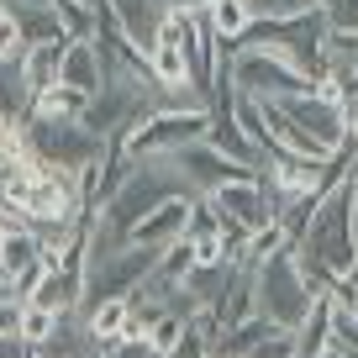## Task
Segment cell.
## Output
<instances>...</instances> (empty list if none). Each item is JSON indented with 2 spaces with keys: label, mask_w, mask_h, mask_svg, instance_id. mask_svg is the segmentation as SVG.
<instances>
[{
  "label": "cell",
  "mask_w": 358,
  "mask_h": 358,
  "mask_svg": "<svg viewBox=\"0 0 358 358\" xmlns=\"http://www.w3.org/2000/svg\"><path fill=\"white\" fill-rule=\"evenodd\" d=\"M353 185H358L353 174H348L343 185H332V190L322 195V206H316V216L306 222V232L290 243L295 264H301L306 285H311L316 295H327L337 285V274H348V268L358 264V243H353Z\"/></svg>",
  "instance_id": "obj_1"
},
{
  "label": "cell",
  "mask_w": 358,
  "mask_h": 358,
  "mask_svg": "<svg viewBox=\"0 0 358 358\" xmlns=\"http://www.w3.org/2000/svg\"><path fill=\"white\" fill-rule=\"evenodd\" d=\"M164 201H195V195L185 190V179L174 174V164H169V158H137L132 174L122 179V190L101 206L95 227H106V232H116V237H127V243H132V227L143 222V216H153Z\"/></svg>",
  "instance_id": "obj_2"
},
{
  "label": "cell",
  "mask_w": 358,
  "mask_h": 358,
  "mask_svg": "<svg viewBox=\"0 0 358 358\" xmlns=\"http://www.w3.org/2000/svg\"><path fill=\"white\" fill-rule=\"evenodd\" d=\"M253 301H258V316H268V322L285 327V332H295V327L306 322L316 290L306 285V274H301L290 248H280L274 258H264V264L253 268Z\"/></svg>",
  "instance_id": "obj_3"
},
{
  "label": "cell",
  "mask_w": 358,
  "mask_h": 358,
  "mask_svg": "<svg viewBox=\"0 0 358 358\" xmlns=\"http://www.w3.org/2000/svg\"><path fill=\"white\" fill-rule=\"evenodd\" d=\"M27 153L37 169L79 179L90 164L106 158V137H95L85 122H27Z\"/></svg>",
  "instance_id": "obj_4"
},
{
  "label": "cell",
  "mask_w": 358,
  "mask_h": 358,
  "mask_svg": "<svg viewBox=\"0 0 358 358\" xmlns=\"http://www.w3.org/2000/svg\"><path fill=\"white\" fill-rule=\"evenodd\" d=\"M227 74H232V90L248 95V101H285V95L311 90V79L295 74V69L285 64L280 53H268V48H237V53H227Z\"/></svg>",
  "instance_id": "obj_5"
},
{
  "label": "cell",
  "mask_w": 358,
  "mask_h": 358,
  "mask_svg": "<svg viewBox=\"0 0 358 358\" xmlns=\"http://www.w3.org/2000/svg\"><path fill=\"white\" fill-rule=\"evenodd\" d=\"M206 201L216 206V216H227L232 227H243L248 237L264 232V227H274V211H280V195H274V185H268L264 174L237 179V185H222V190L206 195Z\"/></svg>",
  "instance_id": "obj_6"
},
{
  "label": "cell",
  "mask_w": 358,
  "mask_h": 358,
  "mask_svg": "<svg viewBox=\"0 0 358 358\" xmlns=\"http://www.w3.org/2000/svg\"><path fill=\"white\" fill-rule=\"evenodd\" d=\"M169 164H174V174L185 179V190H190L195 201L216 195L222 185H237V179H253V174H258V169H243V164H232L227 153H216L211 143L179 148V153H169Z\"/></svg>",
  "instance_id": "obj_7"
},
{
  "label": "cell",
  "mask_w": 358,
  "mask_h": 358,
  "mask_svg": "<svg viewBox=\"0 0 358 358\" xmlns=\"http://www.w3.org/2000/svg\"><path fill=\"white\" fill-rule=\"evenodd\" d=\"M58 85H69V90H79V95H101V85H106V53H101V43H69L64 48V69H58Z\"/></svg>",
  "instance_id": "obj_8"
},
{
  "label": "cell",
  "mask_w": 358,
  "mask_h": 358,
  "mask_svg": "<svg viewBox=\"0 0 358 358\" xmlns=\"http://www.w3.org/2000/svg\"><path fill=\"white\" fill-rule=\"evenodd\" d=\"M190 206L195 201H164L153 216H143V222L132 227V243L137 248H169L185 237V227H190Z\"/></svg>",
  "instance_id": "obj_9"
},
{
  "label": "cell",
  "mask_w": 358,
  "mask_h": 358,
  "mask_svg": "<svg viewBox=\"0 0 358 358\" xmlns=\"http://www.w3.org/2000/svg\"><path fill=\"white\" fill-rule=\"evenodd\" d=\"M0 122L22 127V132L32 122V85H27L22 64H0Z\"/></svg>",
  "instance_id": "obj_10"
},
{
  "label": "cell",
  "mask_w": 358,
  "mask_h": 358,
  "mask_svg": "<svg viewBox=\"0 0 358 358\" xmlns=\"http://www.w3.org/2000/svg\"><path fill=\"white\" fill-rule=\"evenodd\" d=\"M327 348H332V301L316 295L311 311H306V322L295 327V358H322Z\"/></svg>",
  "instance_id": "obj_11"
},
{
  "label": "cell",
  "mask_w": 358,
  "mask_h": 358,
  "mask_svg": "<svg viewBox=\"0 0 358 358\" xmlns=\"http://www.w3.org/2000/svg\"><path fill=\"white\" fill-rule=\"evenodd\" d=\"M85 111H90V95H79L69 85H48L32 95V122H79Z\"/></svg>",
  "instance_id": "obj_12"
},
{
  "label": "cell",
  "mask_w": 358,
  "mask_h": 358,
  "mask_svg": "<svg viewBox=\"0 0 358 358\" xmlns=\"http://www.w3.org/2000/svg\"><path fill=\"white\" fill-rule=\"evenodd\" d=\"M79 322H85V332L95 337V343H111V337H122L127 327H132V301H127V295L101 301V306H90V311H79Z\"/></svg>",
  "instance_id": "obj_13"
},
{
  "label": "cell",
  "mask_w": 358,
  "mask_h": 358,
  "mask_svg": "<svg viewBox=\"0 0 358 358\" xmlns=\"http://www.w3.org/2000/svg\"><path fill=\"white\" fill-rule=\"evenodd\" d=\"M64 48L69 43H37V48H27V53H22V74H27V85H32V95H37V90H48V85H58Z\"/></svg>",
  "instance_id": "obj_14"
},
{
  "label": "cell",
  "mask_w": 358,
  "mask_h": 358,
  "mask_svg": "<svg viewBox=\"0 0 358 358\" xmlns=\"http://www.w3.org/2000/svg\"><path fill=\"white\" fill-rule=\"evenodd\" d=\"M190 268H195V243H190V237H179V243L164 248V258H158V268H153V280L169 285V290H179V285L190 280Z\"/></svg>",
  "instance_id": "obj_15"
},
{
  "label": "cell",
  "mask_w": 358,
  "mask_h": 358,
  "mask_svg": "<svg viewBox=\"0 0 358 358\" xmlns=\"http://www.w3.org/2000/svg\"><path fill=\"white\" fill-rule=\"evenodd\" d=\"M206 11H211V27H216V37H222V48H232L237 37L248 32V22H253L248 0H211Z\"/></svg>",
  "instance_id": "obj_16"
},
{
  "label": "cell",
  "mask_w": 358,
  "mask_h": 358,
  "mask_svg": "<svg viewBox=\"0 0 358 358\" xmlns=\"http://www.w3.org/2000/svg\"><path fill=\"white\" fill-rule=\"evenodd\" d=\"M58 322H64V316H53V311H43V306H27V301H22V322H16V337H22V343L37 353L43 343H53Z\"/></svg>",
  "instance_id": "obj_17"
},
{
  "label": "cell",
  "mask_w": 358,
  "mask_h": 358,
  "mask_svg": "<svg viewBox=\"0 0 358 358\" xmlns=\"http://www.w3.org/2000/svg\"><path fill=\"white\" fill-rule=\"evenodd\" d=\"M185 327H190V322H185V316H174V311H164V316H158V322L153 327H148V343H153V353L158 358H169V353H174V348H179V337H185Z\"/></svg>",
  "instance_id": "obj_18"
},
{
  "label": "cell",
  "mask_w": 358,
  "mask_h": 358,
  "mask_svg": "<svg viewBox=\"0 0 358 358\" xmlns=\"http://www.w3.org/2000/svg\"><path fill=\"white\" fill-rule=\"evenodd\" d=\"M332 301V295H327ZM332 348L348 358H358V311H348V306H332Z\"/></svg>",
  "instance_id": "obj_19"
},
{
  "label": "cell",
  "mask_w": 358,
  "mask_h": 358,
  "mask_svg": "<svg viewBox=\"0 0 358 358\" xmlns=\"http://www.w3.org/2000/svg\"><path fill=\"white\" fill-rule=\"evenodd\" d=\"M95 358H158L153 343H148L143 332H122L111 337V343H95Z\"/></svg>",
  "instance_id": "obj_20"
},
{
  "label": "cell",
  "mask_w": 358,
  "mask_h": 358,
  "mask_svg": "<svg viewBox=\"0 0 358 358\" xmlns=\"http://www.w3.org/2000/svg\"><path fill=\"white\" fill-rule=\"evenodd\" d=\"M22 53H27V43H22V32H16V22L6 16V22H0V64H22Z\"/></svg>",
  "instance_id": "obj_21"
},
{
  "label": "cell",
  "mask_w": 358,
  "mask_h": 358,
  "mask_svg": "<svg viewBox=\"0 0 358 358\" xmlns=\"http://www.w3.org/2000/svg\"><path fill=\"white\" fill-rule=\"evenodd\" d=\"M327 295H332V306H348V311H358V264L348 268V274H337V285H332Z\"/></svg>",
  "instance_id": "obj_22"
},
{
  "label": "cell",
  "mask_w": 358,
  "mask_h": 358,
  "mask_svg": "<svg viewBox=\"0 0 358 358\" xmlns=\"http://www.w3.org/2000/svg\"><path fill=\"white\" fill-rule=\"evenodd\" d=\"M0 358H32V348H27L16 332H0Z\"/></svg>",
  "instance_id": "obj_23"
},
{
  "label": "cell",
  "mask_w": 358,
  "mask_h": 358,
  "mask_svg": "<svg viewBox=\"0 0 358 358\" xmlns=\"http://www.w3.org/2000/svg\"><path fill=\"white\" fill-rule=\"evenodd\" d=\"M22 322V301H0V332H16Z\"/></svg>",
  "instance_id": "obj_24"
},
{
  "label": "cell",
  "mask_w": 358,
  "mask_h": 358,
  "mask_svg": "<svg viewBox=\"0 0 358 358\" xmlns=\"http://www.w3.org/2000/svg\"><path fill=\"white\" fill-rule=\"evenodd\" d=\"M153 6H158V16H169V11H195L201 0H153Z\"/></svg>",
  "instance_id": "obj_25"
},
{
  "label": "cell",
  "mask_w": 358,
  "mask_h": 358,
  "mask_svg": "<svg viewBox=\"0 0 358 358\" xmlns=\"http://www.w3.org/2000/svg\"><path fill=\"white\" fill-rule=\"evenodd\" d=\"M353 243H358V185H353Z\"/></svg>",
  "instance_id": "obj_26"
},
{
  "label": "cell",
  "mask_w": 358,
  "mask_h": 358,
  "mask_svg": "<svg viewBox=\"0 0 358 358\" xmlns=\"http://www.w3.org/2000/svg\"><path fill=\"white\" fill-rule=\"evenodd\" d=\"M0 301H16V295H11V285H6V280H0Z\"/></svg>",
  "instance_id": "obj_27"
},
{
  "label": "cell",
  "mask_w": 358,
  "mask_h": 358,
  "mask_svg": "<svg viewBox=\"0 0 358 358\" xmlns=\"http://www.w3.org/2000/svg\"><path fill=\"white\" fill-rule=\"evenodd\" d=\"M322 358H348V353H337V348H327V353H322Z\"/></svg>",
  "instance_id": "obj_28"
},
{
  "label": "cell",
  "mask_w": 358,
  "mask_h": 358,
  "mask_svg": "<svg viewBox=\"0 0 358 358\" xmlns=\"http://www.w3.org/2000/svg\"><path fill=\"white\" fill-rule=\"evenodd\" d=\"M353 79H358V74H353Z\"/></svg>",
  "instance_id": "obj_29"
},
{
  "label": "cell",
  "mask_w": 358,
  "mask_h": 358,
  "mask_svg": "<svg viewBox=\"0 0 358 358\" xmlns=\"http://www.w3.org/2000/svg\"><path fill=\"white\" fill-rule=\"evenodd\" d=\"M32 358H37V353H32Z\"/></svg>",
  "instance_id": "obj_30"
}]
</instances>
